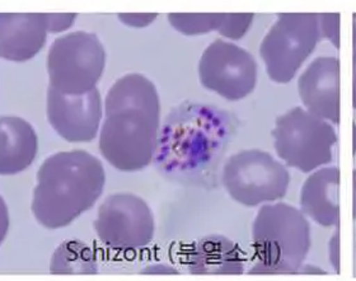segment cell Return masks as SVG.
Instances as JSON below:
<instances>
[{
  "instance_id": "cell-1",
  "label": "cell",
  "mask_w": 356,
  "mask_h": 281,
  "mask_svg": "<svg viewBox=\"0 0 356 281\" xmlns=\"http://www.w3.org/2000/svg\"><path fill=\"white\" fill-rule=\"evenodd\" d=\"M99 150L112 167L124 172L144 170L156 154L161 99L154 83L139 73L113 83L104 101Z\"/></svg>"
},
{
  "instance_id": "cell-2",
  "label": "cell",
  "mask_w": 356,
  "mask_h": 281,
  "mask_svg": "<svg viewBox=\"0 0 356 281\" xmlns=\"http://www.w3.org/2000/svg\"><path fill=\"white\" fill-rule=\"evenodd\" d=\"M104 166L88 152L55 153L38 170L32 213L47 230L67 227L93 207L104 193Z\"/></svg>"
},
{
  "instance_id": "cell-3",
  "label": "cell",
  "mask_w": 356,
  "mask_h": 281,
  "mask_svg": "<svg viewBox=\"0 0 356 281\" xmlns=\"http://www.w3.org/2000/svg\"><path fill=\"white\" fill-rule=\"evenodd\" d=\"M252 246L256 264L250 274H299L311 251L309 219L286 202L264 204L253 220Z\"/></svg>"
},
{
  "instance_id": "cell-4",
  "label": "cell",
  "mask_w": 356,
  "mask_h": 281,
  "mask_svg": "<svg viewBox=\"0 0 356 281\" xmlns=\"http://www.w3.org/2000/svg\"><path fill=\"white\" fill-rule=\"evenodd\" d=\"M273 139L276 156L290 168L311 173L334 161L337 133L334 124L293 107L275 121Z\"/></svg>"
},
{
  "instance_id": "cell-5",
  "label": "cell",
  "mask_w": 356,
  "mask_h": 281,
  "mask_svg": "<svg viewBox=\"0 0 356 281\" xmlns=\"http://www.w3.org/2000/svg\"><path fill=\"white\" fill-rule=\"evenodd\" d=\"M222 185L233 200L257 207L285 198L289 190L288 167L261 149H245L229 156L222 167Z\"/></svg>"
},
{
  "instance_id": "cell-6",
  "label": "cell",
  "mask_w": 356,
  "mask_h": 281,
  "mask_svg": "<svg viewBox=\"0 0 356 281\" xmlns=\"http://www.w3.org/2000/svg\"><path fill=\"white\" fill-rule=\"evenodd\" d=\"M321 40L319 13L277 15L260 46L268 78L277 84L290 83Z\"/></svg>"
},
{
  "instance_id": "cell-7",
  "label": "cell",
  "mask_w": 356,
  "mask_h": 281,
  "mask_svg": "<svg viewBox=\"0 0 356 281\" xmlns=\"http://www.w3.org/2000/svg\"><path fill=\"white\" fill-rule=\"evenodd\" d=\"M106 67V51L96 35L76 31L56 38L47 55L50 87L67 96L97 88Z\"/></svg>"
},
{
  "instance_id": "cell-8",
  "label": "cell",
  "mask_w": 356,
  "mask_h": 281,
  "mask_svg": "<svg viewBox=\"0 0 356 281\" xmlns=\"http://www.w3.org/2000/svg\"><path fill=\"white\" fill-rule=\"evenodd\" d=\"M201 86L228 101H241L252 93L259 67L252 54L234 42L214 40L199 61Z\"/></svg>"
},
{
  "instance_id": "cell-9",
  "label": "cell",
  "mask_w": 356,
  "mask_h": 281,
  "mask_svg": "<svg viewBox=\"0 0 356 281\" xmlns=\"http://www.w3.org/2000/svg\"><path fill=\"white\" fill-rule=\"evenodd\" d=\"M95 230L110 248L134 251L153 241L156 220L147 201L134 193H115L99 207Z\"/></svg>"
},
{
  "instance_id": "cell-10",
  "label": "cell",
  "mask_w": 356,
  "mask_h": 281,
  "mask_svg": "<svg viewBox=\"0 0 356 281\" xmlns=\"http://www.w3.org/2000/svg\"><path fill=\"white\" fill-rule=\"evenodd\" d=\"M185 126L156 143V159L159 166L167 172H190L197 170L211 161L218 150H220L227 136V129L222 119L218 116L208 127Z\"/></svg>"
},
{
  "instance_id": "cell-11",
  "label": "cell",
  "mask_w": 356,
  "mask_h": 281,
  "mask_svg": "<svg viewBox=\"0 0 356 281\" xmlns=\"http://www.w3.org/2000/svg\"><path fill=\"white\" fill-rule=\"evenodd\" d=\"M47 120L64 140L87 143L96 139L101 127L104 109L98 89L82 96H67L49 86Z\"/></svg>"
},
{
  "instance_id": "cell-12",
  "label": "cell",
  "mask_w": 356,
  "mask_h": 281,
  "mask_svg": "<svg viewBox=\"0 0 356 281\" xmlns=\"http://www.w3.org/2000/svg\"><path fill=\"white\" fill-rule=\"evenodd\" d=\"M340 60L319 56L298 78V93L307 111L337 125L341 112Z\"/></svg>"
},
{
  "instance_id": "cell-13",
  "label": "cell",
  "mask_w": 356,
  "mask_h": 281,
  "mask_svg": "<svg viewBox=\"0 0 356 281\" xmlns=\"http://www.w3.org/2000/svg\"><path fill=\"white\" fill-rule=\"evenodd\" d=\"M47 33L46 13H0V58L13 63L35 58Z\"/></svg>"
},
{
  "instance_id": "cell-14",
  "label": "cell",
  "mask_w": 356,
  "mask_h": 281,
  "mask_svg": "<svg viewBox=\"0 0 356 281\" xmlns=\"http://www.w3.org/2000/svg\"><path fill=\"white\" fill-rule=\"evenodd\" d=\"M340 170L328 166L313 170L300 190L302 213L323 228L340 225Z\"/></svg>"
},
{
  "instance_id": "cell-15",
  "label": "cell",
  "mask_w": 356,
  "mask_h": 281,
  "mask_svg": "<svg viewBox=\"0 0 356 281\" xmlns=\"http://www.w3.org/2000/svg\"><path fill=\"white\" fill-rule=\"evenodd\" d=\"M187 267L193 275L234 276L245 273V261L237 244L229 238L211 234L191 246Z\"/></svg>"
},
{
  "instance_id": "cell-16",
  "label": "cell",
  "mask_w": 356,
  "mask_h": 281,
  "mask_svg": "<svg viewBox=\"0 0 356 281\" xmlns=\"http://www.w3.org/2000/svg\"><path fill=\"white\" fill-rule=\"evenodd\" d=\"M38 138L29 121L0 116V175L27 170L38 156Z\"/></svg>"
},
{
  "instance_id": "cell-17",
  "label": "cell",
  "mask_w": 356,
  "mask_h": 281,
  "mask_svg": "<svg viewBox=\"0 0 356 281\" xmlns=\"http://www.w3.org/2000/svg\"><path fill=\"white\" fill-rule=\"evenodd\" d=\"M50 271L55 275H95L98 273V264L87 244L67 241L54 252Z\"/></svg>"
},
{
  "instance_id": "cell-18",
  "label": "cell",
  "mask_w": 356,
  "mask_h": 281,
  "mask_svg": "<svg viewBox=\"0 0 356 281\" xmlns=\"http://www.w3.org/2000/svg\"><path fill=\"white\" fill-rule=\"evenodd\" d=\"M225 13H171L170 24L185 36H202L213 31L219 32Z\"/></svg>"
},
{
  "instance_id": "cell-19",
  "label": "cell",
  "mask_w": 356,
  "mask_h": 281,
  "mask_svg": "<svg viewBox=\"0 0 356 281\" xmlns=\"http://www.w3.org/2000/svg\"><path fill=\"white\" fill-rule=\"evenodd\" d=\"M254 15L252 13H225L219 35L232 41L245 38L252 27Z\"/></svg>"
},
{
  "instance_id": "cell-20",
  "label": "cell",
  "mask_w": 356,
  "mask_h": 281,
  "mask_svg": "<svg viewBox=\"0 0 356 281\" xmlns=\"http://www.w3.org/2000/svg\"><path fill=\"white\" fill-rule=\"evenodd\" d=\"M319 30L322 38H326L336 49H340V15L339 13H321Z\"/></svg>"
},
{
  "instance_id": "cell-21",
  "label": "cell",
  "mask_w": 356,
  "mask_h": 281,
  "mask_svg": "<svg viewBox=\"0 0 356 281\" xmlns=\"http://www.w3.org/2000/svg\"><path fill=\"white\" fill-rule=\"evenodd\" d=\"M50 33H59L69 30L76 19L75 13H46Z\"/></svg>"
},
{
  "instance_id": "cell-22",
  "label": "cell",
  "mask_w": 356,
  "mask_h": 281,
  "mask_svg": "<svg viewBox=\"0 0 356 281\" xmlns=\"http://www.w3.org/2000/svg\"><path fill=\"white\" fill-rule=\"evenodd\" d=\"M120 21L134 29H144L156 21V13H120Z\"/></svg>"
},
{
  "instance_id": "cell-23",
  "label": "cell",
  "mask_w": 356,
  "mask_h": 281,
  "mask_svg": "<svg viewBox=\"0 0 356 281\" xmlns=\"http://www.w3.org/2000/svg\"><path fill=\"white\" fill-rule=\"evenodd\" d=\"M330 261L334 267L336 273H340V237H339V227H336L334 237L330 241Z\"/></svg>"
},
{
  "instance_id": "cell-24",
  "label": "cell",
  "mask_w": 356,
  "mask_h": 281,
  "mask_svg": "<svg viewBox=\"0 0 356 281\" xmlns=\"http://www.w3.org/2000/svg\"><path fill=\"white\" fill-rule=\"evenodd\" d=\"M141 274L148 275H177V270H175L172 266L167 265H150L145 270L141 271Z\"/></svg>"
},
{
  "instance_id": "cell-25",
  "label": "cell",
  "mask_w": 356,
  "mask_h": 281,
  "mask_svg": "<svg viewBox=\"0 0 356 281\" xmlns=\"http://www.w3.org/2000/svg\"><path fill=\"white\" fill-rule=\"evenodd\" d=\"M8 232V211L7 207L3 199L0 198V243L6 238Z\"/></svg>"
},
{
  "instance_id": "cell-26",
  "label": "cell",
  "mask_w": 356,
  "mask_h": 281,
  "mask_svg": "<svg viewBox=\"0 0 356 281\" xmlns=\"http://www.w3.org/2000/svg\"><path fill=\"white\" fill-rule=\"evenodd\" d=\"M353 106L356 110V52H353Z\"/></svg>"
},
{
  "instance_id": "cell-27",
  "label": "cell",
  "mask_w": 356,
  "mask_h": 281,
  "mask_svg": "<svg viewBox=\"0 0 356 281\" xmlns=\"http://www.w3.org/2000/svg\"><path fill=\"white\" fill-rule=\"evenodd\" d=\"M353 204H354V207H353V213H354V219H356V170H354V173H353Z\"/></svg>"
},
{
  "instance_id": "cell-28",
  "label": "cell",
  "mask_w": 356,
  "mask_h": 281,
  "mask_svg": "<svg viewBox=\"0 0 356 281\" xmlns=\"http://www.w3.org/2000/svg\"><path fill=\"white\" fill-rule=\"evenodd\" d=\"M353 52H356V13L353 15Z\"/></svg>"
},
{
  "instance_id": "cell-29",
  "label": "cell",
  "mask_w": 356,
  "mask_h": 281,
  "mask_svg": "<svg viewBox=\"0 0 356 281\" xmlns=\"http://www.w3.org/2000/svg\"><path fill=\"white\" fill-rule=\"evenodd\" d=\"M353 144H354V154H356V124L353 127Z\"/></svg>"
}]
</instances>
